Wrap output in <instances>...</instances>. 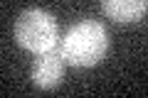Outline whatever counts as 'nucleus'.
Listing matches in <instances>:
<instances>
[{
    "instance_id": "obj_1",
    "label": "nucleus",
    "mask_w": 148,
    "mask_h": 98,
    "mask_svg": "<svg viewBox=\"0 0 148 98\" xmlns=\"http://www.w3.org/2000/svg\"><path fill=\"white\" fill-rule=\"evenodd\" d=\"M59 52L72 66H94L109 52V32L101 22L84 20L67 32L59 44Z\"/></svg>"
},
{
    "instance_id": "obj_3",
    "label": "nucleus",
    "mask_w": 148,
    "mask_h": 98,
    "mask_svg": "<svg viewBox=\"0 0 148 98\" xmlns=\"http://www.w3.org/2000/svg\"><path fill=\"white\" fill-rule=\"evenodd\" d=\"M64 57L62 52H59L57 47L54 49H49V52H42L37 54V59L32 62V83H35L37 88H42V91H49V88H57L59 81H62L64 76Z\"/></svg>"
},
{
    "instance_id": "obj_4",
    "label": "nucleus",
    "mask_w": 148,
    "mask_h": 98,
    "mask_svg": "<svg viewBox=\"0 0 148 98\" xmlns=\"http://www.w3.org/2000/svg\"><path fill=\"white\" fill-rule=\"evenodd\" d=\"M101 10L109 20L116 22H136L146 15L148 0H101Z\"/></svg>"
},
{
    "instance_id": "obj_2",
    "label": "nucleus",
    "mask_w": 148,
    "mask_h": 98,
    "mask_svg": "<svg viewBox=\"0 0 148 98\" xmlns=\"http://www.w3.org/2000/svg\"><path fill=\"white\" fill-rule=\"evenodd\" d=\"M15 39L22 49L42 54L57 47V20L45 10H25L15 22Z\"/></svg>"
}]
</instances>
